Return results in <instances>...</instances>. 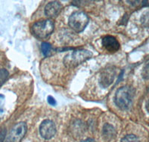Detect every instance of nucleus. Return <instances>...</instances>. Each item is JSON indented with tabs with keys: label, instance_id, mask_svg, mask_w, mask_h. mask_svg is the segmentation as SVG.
I'll return each instance as SVG.
<instances>
[{
	"label": "nucleus",
	"instance_id": "obj_3",
	"mask_svg": "<svg viewBox=\"0 0 149 142\" xmlns=\"http://www.w3.org/2000/svg\"><path fill=\"white\" fill-rule=\"evenodd\" d=\"M93 54L90 51L86 49H77L72 53L65 56L63 63L65 66L69 68H73L88 60Z\"/></svg>",
	"mask_w": 149,
	"mask_h": 142
},
{
	"label": "nucleus",
	"instance_id": "obj_1",
	"mask_svg": "<svg viewBox=\"0 0 149 142\" xmlns=\"http://www.w3.org/2000/svg\"><path fill=\"white\" fill-rule=\"evenodd\" d=\"M135 91L130 86H123L117 90L114 96L116 105L122 110H127L131 106Z\"/></svg>",
	"mask_w": 149,
	"mask_h": 142
},
{
	"label": "nucleus",
	"instance_id": "obj_10",
	"mask_svg": "<svg viewBox=\"0 0 149 142\" xmlns=\"http://www.w3.org/2000/svg\"><path fill=\"white\" fill-rule=\"evenodd\" d=\"M103 136L105 139H112L115 136L116 130L114 127L109 124H105L103 127Z\"/></svg>",
	"mask_w": 149,
	"mask_h": 142
},
{
	"label": "nucleus",
	"instance_id": "obj_6",
	"mask_svg": "<svg viewBox=\"0 0 149 142\" xmlns=\"http://www.w3.org/2000/svg\"><path fill=\"white\" fill-rule=\"evenodd\" d=\"M39 129L41 137L46 140L52 138L57 132L55 124L50 120H43L40 124Z\"/></svg>",
	"mask_w": 149,
	"mask_h": 142
},
{
	"label": "nucleus",
	"instance_id": "obj_2",
	"mask_svg": "<svg viewBox=\"0 0 149 142\" xmlns=\"http://www.w3.org/2000/svg\"><path fill=\"white\" fill-rule=\"evenodd\" d=\"M54 29V24L50 19L37 21L31 26L33 35L40 40L46 39L51 35Z\"/></svg>",
	"mask_w": 149,
	"mask_h": 142
},
{
	"label": "nucleus",
	"instance_id": "obj_17",
	"mask_svg": "<svg viewBox=\"0 0 149 142\" xmlns=\"http://www.w3.org/2000/svg\"><path fill=\"white\" fill-rule=\"evenodd\" d=\"M5 134H6V130L5 129H2L0 130V142H3L4 138H5Z\"/></svg>",
	"mask_w": 149,
	"mask_h": 142
},
{
	"label": "nucleus",
	"instance_id": "obj_13",
	"mask_svg": "<svg viewBox=\"0 0 149 142\" xmlns=\"http://www.w3.org/2000/svg\"><path fill=\"white\" fill-rule=\"evenodd\" d=\"M121 142H140V141L135 135L130 134V135H125L121 140Z\"/></svg>",
	"mask_w": 149,
	"mask_h": 142
},
{
	"label": "nucleus",
	"instance_id": "obj_18",
	"mask_svg": "<svg viewBox=\"0 0 149 142\" xmlns=\"http://www.w3.org/2000/svg\"><path fill=\"white\" fill-rule=\"evenodd\" d=\"M146 110H147V112L149 113V100H148L147 103H146Z\"/></svg>",
	"mask_w": 149,
	"mask_h": 142
},
{
	"label": "nucleus",
	"instance_id": "obj_5",
	"mask_svg": "<svg viewBox=\"0 0 149 142\" xmlns=\"http://www.w3.org/2000/svg\"><path fill=\"white\" fill-rule=\"evenodd\" d=\"M27 132V125L25 122H19L11 129L5 142H21Z\"/></svg>",
	"mask_w": 149,
	"mask_h": 142
},
{
	"label": "nucleus",
	"instance_id": "obj_19",
	"mask_svg": "<svg viewBox=\"0 0 149 142\" xmlns=\"http://www.w3.org/2000/svg\"><path fill=\"white\" fill-rule=\"evenodd\" d=\"M81 142H94V141L92 140V139H86V140L82 141Z\"/></svg>",
	"mask_w": 149,
	"mask_h": 142
},
{
	"label": "nucleus",
	"instance_id": "obj_12",
	"mask_svg": "<svg viewBox=\"0 0 149 142\" xmlns=\"http://www.w3.org/2000/svg\"><path fill=\"white\" fill-rule=\"evenodd\" d=\"M9 76L8 71L5 68L0 69V88L3 85Z\"/></svg>",
	"mask_w": 149,
	"mask_h": 142
},
{
	"label": "nucleus",
	"instance_id": "obj_9",
	"mask_svg": "<svg viewBox=\"0 0 149 142\" xmlns=\"http://www.w3.org/2000/svg\"><path fill=\"white\" fill-rule=\"evenodd\" d=\"M62 10V5L59 2L53 1L46 5L45 8V14L49 18H55L58 17Z\"/></svg>",
	"mask_w": 149,
	"mask_h": 142
},
{
	"label": "nucleus",
	"instance_id": "obj_7",
	"mask_svg": "<svg viewBox=\"0 0 149 142\" xmlns=\"http://www.w3.org/2000/svg\"><path fill=\"white\" fill-rule=\"evenodd\" d=\"M116 75V71L114 67H108L103 70L101 73L100 79H99L101 86L104 88L110 86L114 81Z\"/></svg>",
	"mask_w": 149,
	"mask_h": 142
},
{
	"label": "nucleus",
	"instance_id": "obj_14",
	"mask_svg": "<svg viewBox=\"0 0 149 142\" xmlns=\"http://www.w3.org/2000/svg\"><path fill=\"white\" fill-rule=\"evenodd\" d=\"M142 78L144 79L149 80V60L146 62L144 67L142 69Z\"/></svg>",
	"mask_w": 149,
	"mask_h": 142
},
{
	"label": "nucleus",
	"instance_id": "obj_8",
	"mask_svg": "<svg viewBox=\"0 0 149 142\" xmlns=\"http://www.w3.org/2000/svg\"><path fill=\"white\" fill-rule=\"evenodd\" d=\"M102 46L110 53H116L120 48V44L113 36L107 35L102 38Z\"/></svg>",
	"mask_w": 149,
	"mask_h": 142
},
{
	"label": "nucleus",
	"instance_id": "obj_15",
	"mask_svg": "<svg viewBox=\"0 0 149 142\" xmlns=\"http://www.w3.org/2000/svg\"><path fill=\"white\" fill-rule=\"evenodd\" d=\"M5 96L0 94V114L4 112V107H5Z\"/></svg>",
	"mask_w": 149,
	"mask_h": 142
},
{
	"label": "nucleus",
	"instance_id": "obj_11",
	"mask_svg": "<svg viewBox=\"0 0 149 142\" xmlns=\"http://www.w3.org/2000/svg\"><path fill=\"white\" fill-rule=\"evenodd\" d=\"M41 50H42V54L45 56H49L52 54V45L50 44L44 42L41 44Z\"/></svg>",
	"mask_w": 149,
	"mask_h": 142
},
{
	"label": "nucleus",
	"instance_id": "obj_4",
	"mask_svg": "<svg viewBox=\"0 0 149 142\" xmlns=\"http://www.w3.org/2000/svg\"><path fill=\"white\" fill-rule=\"evenodd\" d=\"M89 17L86 13L83 11L74 12L69 18V25L75 32H83L88 25Z\"/></svg>",
	"mask_w": 149,
	"mask_h": 142
},
{
	"label": "nucleus",
	"instance_id": "obj_16",
	"mask_svg": "<svg viewBox=\"0 0 149 142\" xmlns=\"http://www.w3.org/2000/svg\"><path fill=\"white\" fill-rule=\"evenodd\" d=\"M47 100H48V103H49L51 105H55L56 103H57V102H56V100H54V97H53V96H48Z\"/></svg>",
	"mask_w": 149,
	"mask_h": 142
}]
</instances>
